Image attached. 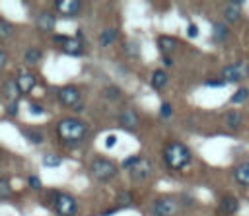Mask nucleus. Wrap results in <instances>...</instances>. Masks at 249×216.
Instances as JSON below:
<instances>
[{"mask_svg": "<svg viewBox=\"0 0 249 216\" xmlns=\"http://www.w3.org/2000/svg\"><path fill=\"white\" fill-rule=\"evenodd\" d=\"M249 76V64L247 62H235V64H228L222 68V80L224 82H241L243 78Z\"/></svg>", "mask_w": 249, "mask_h": 216, "instance_id": "0eeeda50", "label": "nucleus"}, {"mask_svg": "<svg viewBox=\"0 0 249 216\" xmlns=\"http://www.w3.org/2000/svg\"><path fill=\"white\" fill-rule=\"evenodd\" d=\"M16 86H18V91H19V95H27V93H31L33 90H35V86H37V78H35V74H31V72H19L18 76H16Z\"/></svg>", "mask_w": 249, "mask_h": 216, "instance_id": "9d476101", "label": "nucleus"}, {"mask_svg": "<svg viewBox=\"0 0 249 216\" xmlns=\"http://www.w3.org/2000/svg\"><path fill=\"white\" fill-rule=\"evenodd\" d=\"M179 212V202L173 197H160L152 202V216H175Z\"/></svg>", "mask_w": 249, "mask_h": 216, "instance_id": "39448f33", "label": "nucleus"}, {"mask_svg": "<svg viewBox=\"0 0 249 216\" xmlns=\"http://www.w3.org/2000/svg\"><path fill=\"white\" fill-rule=\"evenodd\" d=\"M138 115H136V111H132V109H124L121 115H119V123H121V126H124V128H134L136 125H138Z\"/></svg>", "mask_w": 249, "mask_h": 216, "instance_id": "dca6fc26", "label": "nucleus"}, {"mask_svg": "<svg viewBox=\"0 0 249 216\" xmlns=\"http://www.w3.org/2000/svg\"><path fill=\"white\" fill-rule=\"evenodd\" d=\"M56 25V18L51 14V12H41L35 19V27L41 31V33H51Z\"/></svg>", "mask_w": 249, "mask_h": 216, "instance_id": "f8f14e48", "label": "nucleus"}, {"mask_svg": "<svg viewBox=\"0 0 249 216\" xmlns=\"http://www.w3.org/2000/svg\"><path fill=\"white\" fill-rule=\"evenodd\" d=\"M23 58H25V64H31V66H35V64H39V60L43 58V53H41L37 47H29V49L25 51Z\"/></svg>", "mask_w": 249, "mask_h": 216, "instance_id": "412c9836", "label": "nucleus"}, {"mask_svg": "<svg viewBox=\"0 0 249 216\" xmlns=\"http://www.w3.org/2000/svg\"><path fill=\"white\" fill-rule=\"evenodd\" d=\"M247 97H249V88H243V86H241V88L231 95V99H230V101L237 105V103H243Z\"/></svg>", "mask_w": 249, "mask_h": 216, "instance_id": "b1692460", "label": "nucleus"}, {"mask_svg": "<svg viewBox=\"0 0 249 216\" xmlns=\"http://www.w3.org/2000/svg\"><path fill=\"white\" fill-rule=\"evenodd\" d=\"M191 150L181 142H171L163 148V162L169 169L179 171L191 163Z\"/></svg>", "mask_w": 249, "mask_h": 216, "instance_id": "f03ea898", "label": "nucleus"}, {"mask_svg": "<svg viewBox=\"0 0 249 216\" xmlns=\"http://www.w3.org/2000/svg\"><path fill=\"white\" fill-rule=\"evenodd\" d=\"M158 47H160V51H161L165 56H169V53L177 49V39L167 37V35H161V37H158Z\"/></svg>", "mask_w": 249, "mask_h": 216, "instance_id": "a211bd4d", "label": "nucleus"}, {"mask_svg": "<svg viewBox=\"0 0 249 216\" xmlns=\"http://www.w3.org/2000/svg\"><path fill=\"white\" fill-rule=\"evenodd\" d=\"M25 136H27V140L33 142V144H41V142H43V134L37 132V130H29V132H25Z\"/></svg>", "mask_w": 249, "mask_h": 216, "instance_id": "c85d7f7f", "label": "nucleus"}, {"mask_svg": "<svg viewBox=\"0 0 249 216\" xmlns=\"http://www.w3.org/2000/svg\"><path fill=\"white\" fill-rule=\"evenodd\" d=\"M115 144H117V136H115V134H109L107 140H105V146H107V148H113Z\"/></svg>", "mask_w": 249, "mask_h": 216, "instance_id": "4c0bfd02", "label": "nucleus"}, {"mask_svg": "<svg viewBox=\"0 0 249 216\" xmlns=\"http://www.w3.org/2000/svg\"><path fill=\"white\" fill-rule=\"evenodd\" d=\"M224 84H226L224 80H206V86H210V88H220Z\"/></svg>", "mask_w": 249, "mask_h": 216, "instance_id": "e433bc0d", "label": "nucleus"}, {"mask_svg": "<svg viewBox=\"0 0 249 216\" xmlns=\"http://www.w3.org/2000/svg\"><path fill=\"white\" fill-rule=\"evenodd\" d=\"M117 202H119L121 206H130V204H132V193H128V191L117 193Z\"/></svg>", "mask_w": 249, "mask_h": 216, "instance_id": "a878e982", "label": "nucleus"}, {"mask_svg": "<svg viewBox=\"0 0 249 216\" xmlns=\"http://www.w3.org/2000/svg\"><path fill=\"white\" fill-rule=\"evenodd\" d=\"M187 35L193 39V37H196L198 35V27L195 25V23H189V29H187Z\"/></svg>", "mask_w": 249, "mask_h": 216, "instance_id": "f704fd0d", "label": "nucleus"}, {"mask_svg": "<svg viewBox=\"0 0 249 216\" xmlns=\"http://www.w3.org/2000/svg\"><path fill=\"white\" fill-rule=\"evenodd\" d=\"M163 60H165V64H167V66H169V64H173V60H171L169 56H163Z\"/></svg>", "mask_w": 249, "mask_h": 216, "instance_id": "a19ab883", "label": "nucleus"}, {"mask_svg": "<svg viewBox=\"0 0 249 216\" xmlns=\"http://www.w3.org/2000/svg\"><path fill=\"white\" fill-rule=\"evenodd\" d=\"M12 197V187L6 179L0 177V198H10Z\"/></svg>", "mask_w": 249, "mask_h": 216, "instance_id": "cd10ccee", "label": "nucleus"}, {"mask_svg": "<svg viewBox=\"0 0 249 216\" xmlns=\"http://www.w3.org/2000/svg\"><path fill=\"white\" fill-rule=\"evenodd\" d=\"M12 33H14V25L10 21H6V19H0V39L10 37Z\"/></svg>", "mask_w": 249, "mask_h": 216, "instance_id": "bb28decb", "label": "nucleus"}, {"mask_svg": "<svg viewBox=\"0 0 249 216\" xmlns=\"http://www.w3.org/2000/svg\"><path fill=\"white\" fill-rule=\"evenodd\" d=\"M27 185H29L31 189H35V191H39V189L43 187V185H41V179H39L37 175H29V177H27Z\"/></svg>", "mask_w": 249, "mask_h": 216, "instance_id": "7c9ffc66", "label": "nucleus"}, {"mask_svg": "<svg viewBox=\"0 0 249 216\" xmlns=\"http://www.w3.org/2000/svg\"><path fill=\"white\" fill-rule=\"evenodd\" d=\"M224 18H226V21H230V23L237 21V19L241 18V2H228V4L224 6Z\"/></svg>", "mask_w": 249, "mask_h": 216, "instance_id": "2eb2a0df", "label": "nucleus"}, {"mask_svg": "<svg viewBox=\"0 0 249 216\" xmlns=\"http://www.w3.org/2000/svg\"><path fill=\"white\" fill-rule=\"evenodd\" d=\"M119 88H115V86H111V88H105V97H111V99H115V97H119Z\"/></svg>", "mask_w": 249, "mask_h": 216, "instance_id": "2f4dec72", "label": "nucleus"}, {"mask_svg": "<svg viewBox=\"0 0 249 216\" xmlns=\"http://www.w3.org/2000/svg\"><path fill=\"white\" fill-rule=\"evenodd\" d=\"M56 134H58V138H60L62 142H66V144H76V142H80V140L86 138V134H88V125H86L84 121L76 119V117H64V119H60L58 125H56Z\"/></svg>", "mask_w": 249, "mask_h": 216, "instance_id": "f257e3e1", "label": "nucleus"}, {"mask_svg": "<svg viewBox=\"0 0 249 216\" xmlns=\"http://www.w3.org/2000/svg\"><path fill=\"white\" fill-rule=\"evenodd\" d=\"M165 84H167V72L165 70H154L152 78H150V86L154 90H161Z\"/></svg>", "mask_w": 249, "mask_h": 216, "instance_id": "aec40b11", "label": "nucleus"}, {"mask_svg": "<svg viewBox=\"0 0 249 216\" xmlns=\"http://www.w3.org/2000/svg\"><path fill=\"white\" fill-rule=\"evenodd\" d=\"M212 33H214V39H216V41H224V39L228 37V27H226L224 23H214Z\"/></svg>", "mask_w": 249, "mask_h": 216, "instance_id": "5701e85b", "label": "nucleus"}, {"mask_svg": "<svg viewBox=\"0 0 249 216\" xmlns=\"http://www.w3.org/2000/svg\"><path fill=\"white\" fill-rule=\"evenodd\" d=\"M115 39H117V29L109 27V29L101 31V35H99V45H101V47H109L111 43H115Z\"/></svg>", "mask_w": 249, "mask_h": 216, "instance_id": "4be33fe9", "label": "nucleus"}, {"mask_svg": "<svg viewBox=\"0 0 249 216\" xmlns=\"http://www.w3.org/2000/svg\"><path fill=\"white\" fill-rule=\"evenodd\" d=\"M60 47H62V53L66 54H72V56H78L84 53V43L78 39V37H68V35H54L53 37Z\"/></svg>", "mask_w": 249, "mask_h": 216, "instance_id": "6e6552de", "label": "nucleus"}, {"mask_svg": "<svg viewBox=\"0 0 249 216\" xmlns=\"http://www.w3.org/2000/svg\"><path fill=\"white\" fill-rule=\"evenodd\" d=\"M8 64V53L4 49H0V68H4Z\"/></svg>", "mask_w": 249, "mask_h": 216, "instance_id": "c9c22d12", "label": "nucleus"}, {"mask_svg": "<svg viewBox=\"0 0 249 216\" xmlns=\"http://www.w3.org/2000/svg\"><path fill=\"white\" fill-rule=\"evenodd\" d=\"M8 113L10 115H18V103H10L8 105Z\"/></svg>", "mask_w": 249, "mask_h": 216, "instance_id": "58836bf2", "label": "nucleus"}, {"mask_svg": "<svg viewBox=\"0 0 249 216\" xmlns=\"http://www.w3.org/2000/svg\"><path fill=\"white\" fill-rule=\"evenodd\" d=\"M119 167L115 165V162L107 160V158H93L89 162V175L99 181V183H107L109 179H113L117 175Z\"/></svg>", "mask_w": 249, "mask_h": 216, "instance_id": "7ed1b4c3", "label": "nucleus"}, {"mask_svg": "<svg viewBox=\"0 0 249 216\" xmlns=\"http://www.w3.org/2000/svg\"><path fill=\"white\" fill-rule=\"evenodd\" d=\"M224 123H226L228 128L237 130V128L241 126V123H243V117H241L239 111H228V113L224 115Z\"/></svg>", "mask_w": 249, "mask_h": 216, "instance_id": "6ab92c4d", "label": "nucleus"}, {"mask_svg": "<svg viewBox=\"0 0 249 216\" xmlns=\"http://www.w3.org/2000/svg\"><path fill=\"white\" fill-rule=\"evenodd\" d=\"M53 208L58 216H74L78 212V202L68 193H58L53 200Z\"/></svg>", "mask_w": 249, "mask_h": 216, "instance_id": "20e7f679", "label": "nucleus"}, {"mask_svg": "<svg viewBox=\"0 0 249 216\" xmlns=\"http://www.w3.org/2000/svg\"><path fill=\"white\" fill-rule=\"evenodd\" d=\"M220 212L222 214H235L237 212V208H239V200L233 197V195H224L222 198H220Z\"/></svg>", "mask_w": 249, "mask_h": 216, "instance_id": "ddd939ff", "label": "nucleus"}, {"mask_svg": "<svg viewBox=\"0 0 249 216\" xmlns=\"http://www.w3.org/2000/svg\"><path fill=\"white\" fill-rule=\"evenodd\" d=\"M233 179L241 187H249V162H241L233 169Z\"/></svg>", "mask_w": 249, "mask_h": 216, "instance_id": "4468645a", "label": "nucleus"}, {"mask_svg": "<svg viewBox=\"0 0 249 216\" xmlns=\"http://www.w3.org/2000/svg\"><path fill=\"white\" fill-rule=\"evenodd\" d=\"M115 212H117V208H111V210H105V212H103V216H113Z\"/></svg>", "mask_w": 249, "mask_h": 216, "instance_id": "ea45409f", "label": "nucleus"}, {"mask_svg": "<svg viewBox=\"0 0 249 216\" xmlns=\"http://www.w3.org/2000/svg\"><path fill=\"white\" fill-rule=\"evenodd\" d=\"M2 95H4L10 103H18L19 91H18V86H16V82H14V80L4 82V86H2Z\"/></svg>", "mask_w": 249, "mask_h": 216, "instance_id": "f3484780", "label": "nucleus"}, {"mask_svg": "<svg viewBox=\"0 0 249 216\" xmlns=\"http://www.w3.org/2000/svg\"><path fill=\"white\" fill-rule=\"evenodd\" d=\"M56 99H58V103H60L62 107L82 109V105H80L82 95H80V90H78L76 86H62V88L58 90V93H56Z\"/></svg>", "mask_w": 249, "mask_h": 216, "instance_id": "423d86ee", "label": "nucleus"}, {"mask_svg": "<svg viewBox=\"0 0 249 216\" xmlns=\"http://www.w3.org/2000/svg\"><path fill=\"white\" fill-rule=\"evenodd\" d=\"M171 113H173V109H171V103L163 101V103H161V107H160V115H161L163 119H169V117H171Z\"/></svg>", "mask_w": 249, "mask_h": 216, "instance_id": "c756f323", "label": "nucleus"}, {"mask_svg": "<svg viewBox=\"0 0 249 216\" xmlns=\"http://www.w3.org/2000/svg\"><path fill=\"white\" fill-rule=\"evenodd\" d=\"M29 113H31V115H43L45 109H43L39 103H31V105H29Z\"/></svg>", "mask_w": 249, "mask_h": 216, "instance_id": "473e14b6", "label": "nucleus"}, {"mask_svg": "<svg viewBox=\"0 0 249 216\" xmlns=\"http://www.w3.org/2000/svg\"><path fill=\"white\" fill-rule=\"evenodd\" d=\"M152 171H154V163H152V160H148V158H140V160L128 169L132 181H144V179H148V177L152 175Z\"/></svg>", "mask_w": 249, "mask_h": 216, "instance_id": "1a4fd4ad", "label": "nucleus"}, {"mask_svg": "<svg viewBox=\"0 0 249 216\" xmlns=\"http://www.w3.org/2000/svg\"><path fill=\"white\" fill-rule=\"evenodd\" d=\"M43 163L47 167H58L62 163V158L60 156H54V154H45L43 156Z\"/></svg>", "mask_w": 249, "mask_h": 216, "instance_id": "393cba45", "label": "nucleus"}, {"mask_svg": "<svg viewBox=\"0 0 249 216\" xmlns=\"http://www.w3.org/2000/svg\"><path fill=\"white\" fill-rule=\"evenodd\" d=\"M138 160H140V156H130V158H126V160L123 162V167L130 169V167H132V165H134V163H136Z\"/></svg>", "mask_w": 249, "mask_h": 216, "instance_id": "72a5a7b5", "label": "nucleus"}, {"mask_svg": "<svg viewBox=\"0 0 249 216\" xmlns=\"http://www.w3.org/2000/svg\"><path fill=\"white\" fill-rule=\"evenodd\" d=\"M54 8H56V12H58L60 16H64V18H74V16L80 14L82 4H80L78 0H56V2H54Z\"/></svg>", "mask_w": 249, "mask_h": 216, "instance_id": "9b49d317", "label": "nucleus"}]
</instances>
